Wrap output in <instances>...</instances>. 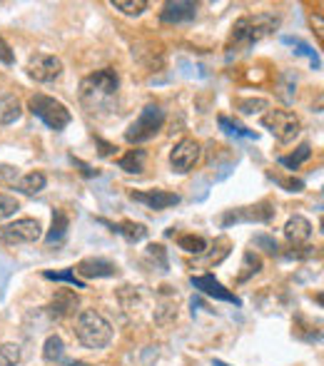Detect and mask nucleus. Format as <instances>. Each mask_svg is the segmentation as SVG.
<instances>
[{
    "instance_id": "nucleus-1",
    "label": "nucleus",
    "mask_w": 324,
    "mask_h": 366,
    "mask_svg": "<svg viewBox=\"0 0 324 366\" xmlns=\"http://www.w3.org/2000/svg\"><path fill=\"white\" fill-rule=\"evenodd\" d=\"M75 334H77V341L83 346H88V349H105V346L112 341L110 322L100 312H95V309L80 312V317H77L75 322Z\"/></svg>"
},
{
    "instance_id": "nucleus-2",
    "label": "nucleus",
    "mask_w": 324,
    "mask_h": 366,
    "mask_svg": "<svg viewBox=\"0 0 324 366\" xmlns=\"http://www.w3.org/2000/svg\"><path fill=\"white\" fill-rule=\"evenodd\" d=\"M280 27V18L272 15V13H257V15H245L235 22V33L232 40L237 45H252L259 43L262 38L272 35Z\"/></svg>"
},
{
    "instance_id": "nucleus-3",
    "label": "nucleus",
    "mask_w": 324,
    "mask_h": 366,
    "mask_svg": "<svg viewBox=\"0 0 324 366\" xmlns=\"http://www.w3.org/2000/svg\"><path fill=\"white\" fill-rule=\"evenodd\" d=\"M117 88H120L117 72L112 70V67H103V70L93 72V75H88L80 82V98H83V103H88L90 107H95V105H100L103 100L112 98V95L117 93Z\"/></svg>"
},
{
    "instance_id": "nucleus-4",
    "label": "nucleus",
    "mask_w": 324,
    "mask_h": 366,
    "mask_svg": "<svg viewBox=\"0 0 324 366\" xmlns=\"http://www.w3.org/2000/svg\"><path fill=\"white\" fill-rule=\"evenodd\" d=\"M28 107H30V112H33L35 117H40V120H43L50 130H56V132L65 130V127L70 125V120H72L70 110H67L60 100L50 98V95H43V93L33 95V98L28 100Z\"/></svg>"
},
{
    "instance_id": "nucleus-5",
    "label": "nucleus",
    "mask_w": 324,
    "mask_h": 366,
    "mask_svg": "<svg viewBox=\"0 0 324 366\" xmlns=\"http://www.w3.org/2000/svg\"><path fill=\"white\" fill-rule=\"evenodd\" d=\"M162 125H165V110L160 107V105L150 103V105H145V110L140 112L138 120L127 127L125 140L130 145L148 143V140H153V137L162 130Z\"/></svg>"
},
{
    "instance_id": "nucleus-6",
    "label": "nucleus",
    "mask_w": 324,
    "mask_h": 366,
    "mask_svg": "<svg viewBox=\"0 0 324 366\" xmlns=\"http://www.w3.org/2000/svg\"><path fill=\"white\" fill-rule=\"evenodd\" d=\"M262 127L272 132L280 143H292L299 135V130H302L299 117L294 112H290V110H269L267 115L262 117Z\"/></svg>"
},
{
    "instance_id": "nucleus-7",
    "label": "nucleus",
    "mask_w": 324,
    "mask_h": 366,
    "mask_svg": "<svg viewBox=\"0 0 324 366\" xmlns=\"http://www.w3.org/2000/svg\"><path fill=\"white\" fill-rule=\"evenodd\" d=\"M40 237H43V227L33 217L15 219L13 224H6L0 230V242L3 244H30V242H38Z\"/></svg>"
},
{
    "instance_id": "nucleus-8",
    "label": "nucleus",
    "mask_w": 324,
    "mask_h": 366,
    "mask_svg": "<svg viewBox=\"0 0 324 366\" xmlns=\"http://www.w3.org/2000/svg\"><path fill=\"white\" fill-rule=\"evenodd\" d=\"M28 75L33 77L35 82H53L60 77L63 72V60L56 58V55H48V53H35L30 55L28 60Z\"/></svg>"
},
{
    "instance_id": "nucleus-9",
    "label": "nucleus",
    "mask_w": 324,
    "mask_h": 366,
    "mask_svg": "<svg viewBox=\"0 0 324 366\" xmlns=\"http://www.w3.org/2000/svg\"><path fill=\"white\" fill-rule=\"evenodd\" d=\"M200 155H202V148H200L197 140H193V137H185V140H180V143L175 145V150L170 152L172 170L180 172V175H187V172H190L195 164H197Z\"/></svg>"
},
{
    "instance_id": "nucleus-10",
    "label": "nucleus",
    "mask_w": 324,
    "mask_h": 366,
    "mask_svg": "<svg viewBox=\"0 0 324 366\" xmlns=\"http://www.w3.org/2000/svg\"><path fill=\"white\" fill-rule=\"evenodd\" d=\"M130 200L135 202L145 204L150 209H167V207H175L180 204V195L175 192H165V190H145V192H130Z\"/></svg>"
},
{
    "instance_id": "nucleus-11",
    "label": "nucleus",
    "mask_w": 324,
    "mask_h": 366,
    "mask_svg": "<svg viewBox=\"0 0 324 366\" xmlns=\"http://www.w3.org/2000/svg\"><path fill=\"white\" fill-rule=\"evenodd\" d=\"M197 18V3H187V0H175V3H165L160 20L167 25H177V22H190Z\"/></svg>"
},
{
    "instance_id": "nucleus-12",
    "label": "nucleus",
    "mask_w": 324,
    "mask_h": 366,
    "mask_svg": "<svg viewBox=\"0 0 324 366\" xmlns=\"http://www.w3.org/2000/svg\"><path fill=\"white\" fill-rule=\"evenodd\" d=\"M193 282L195 289L205 292L207 296H214V299H220V301H232V304H240V299H237L232 292H227L225 287L217 282V279L212 277V274H202V277H193L190 279Z\"/></svg>"
},
{
    "instance_id": "nucleus-13",
    "label": "nucleus",
    "mask_w": 324,
    "mask_h": 366,
    "mask_svg": "<svg viewBox=\"0 0 324 366\" xmlns=\"http://www.w3.org/2000/svg\"><path fill=\"white\" fill-rule=\"evenodd\" d=\"M285 237H287V242H290V244H294V247L304 244V242L312 237V222H309L307 217H302V214H294V217L287 219Z\"/></svg>"
},
{
    "instance_id": "nucleus-14",
    "label": "nucleus",
    "mask_w": 324,
    "mask_h": 366,
    "mask_svg": "<svg viewBox=\"0 0 324 366\" xmlns=\"http://www.w3.org/2000/svg\"><path fill=\"white\" fill-rule=\"evenodd\" d=\"M80 277H85V279H100V277H115L117 274V264H112V262H108V259H83V262L77 264V269H75Z\"/></svg>"
},
{
    "instance_id": "nucleus-15",
    "label": "nucleus",
    "mask_w": 324,
    "mask_h": 366,
    "mask_svg": "<svg viewBox=\"0 0 324 366\" xmlns=\"http://www.w3.org/2000/svg\"><path fill=\"white\" fill-rule=\"evenodd\" d=\"M48 309H50V314H53V317H58V319L70 317V314L77 309V296H75V292H70V289L56 292V296H53V301H50Z\"/></svg>"
},
{
    "instance_id": "nucleus-16",
    "label": "nucleus",
    "mask_w": 324,
    "mask_h": 366,
    "mask_svg": "<svg viewBox=\"0 0 324 366\" xmlns=\"http://www.w3.org/2000/svg\"><path fill=\"white\" fill-rule=\"evenodd\" d=\"M259 207H242V209H235V212H227L225 217H222V227H227V224L232 222H267L269 217H272V209H264V212H257Z\"/></svg>"
},
{
    "instance_id": "nucleus-17",
    "label": "nucleus",
    "mask_w": 324,
    "mask_h": 366,
    "mask_svg": "<svg viewBox=\"0 0 324 366\" xmlns=\"http://www.w3.org/2000/svg\"><path fill=\"white\" fill-rule=\"evenodd\" d=\"M22 115V105L15 95H3L0 98V125H13Z\"/></svg>"
},
{
    "instance_id": "nucleus-18",
    "label": "nucleus",
    "mask_w": 324,
    "mask_h": 366,
    "mask_svg": "<svg viewBox=\"0 0 324 366\" xmlns=\"http://www.w3.org/2000/svg\"><path fill=\"white\" fill-rule=\"evenodd\" d=\"M45 185H48V177L43 175V172H28V175H22L20 180L15 182V190L22 192V195H38V192L45 190Z\"/></svg>"
},
{
    "instance_id": "nucleus-19",
    "label": "nucleus",
    "mask_w": 324,
    "mask_h": 366,
    "mask_svg": "<svg viewBox=\"0 0 324 366\" xmlns=\"http://www.w3.org/2000/svg\"><path fill=\"white\" fill-rule=\"evenodd\" d=\"M67 227H70L67 214L63 212V209H56V214H53V227H50V235L45 242H48V244H60L67 235Z\"/></svg>"
},
{
    "instance_id": "nucleus-20",
    "label": "nucleus",
    "mask_w": 324,
    "mask_h": 366,
    "mask_svg": "<svg viewBox=\"0 0 324 366\" xmlns=\"http://www.w3.org/2000/svg\"><path fill=\"white\" fill-rule=\"evenodd\" d=\"M145 157H148L145 150H130L125 157L117 159V164H120V170L130 172V175H140L145 170Z\"/></svg>"
},
{
    "instance_id": "nucleus-21",
    "label": "nucleus",
    "mask_w": 324,
    "mask_h": 366,
    "mask_svg": "<svg viewBox=\"0 0 324 366\" xmlns=\"http://www.w3.org/2000/svg\"><path fill=\"white\" fill-rule=\"evenodd\" d=\"M63 354H65V344H63L60 336H58V334L48 336L43 344V359L48 361V364H58V361H63Z\"/></svg>"
},
{
    "instance_id": "nucleus-22",
    "label": "nucleus",
    "mask_w": 324,
    "mask_h": 366,
    "mask_svg": "<svg viewBox=\"0 0 324 366\" xmlns=\"http://www.w3.org/2000/svg\"><path fill=\"white\" fill-rule=\"evenodd\" d=\"M309 157H312V148L304 143V145H299V148H297V152L285 155V157H280L277 162H280L282 167H287V170H297V167H299L302 162H307Z\"/></svg>"
},
{
    "instance_id": "nucleus-23",
    "label": "nucleus",
    "mask_w": 324,
    "mask_h": 366,
    "mask_svg": "<svg viewBox=\"0 0 324 366\" xmlns=\"http://www.w3.org/2000/svg\"><path fill=\"white\" fill-rule=\"evenodd\" d=\"M112 232L122 235L125 240L130 242H140L148 237V230H145V224H135V222H122V224H112Z\"/></svg>"
},
{
    "instance_id": "nucleus-24",
    "label": "nucleus",
    "mask_w": 324,
    "mask_h": 366,
    "mask_svg": "<svg viewBox=\"0 0 324 366\" xmlns=\"http://www.w3.org/2000/svg\"><path fill=\"white\" fill-rule=\"evenodd\" d=\"M262 269V259L254 254V251H245V257H242V272H240V282H247L252 274H257Z\"/></svg>"
},
{
    "instance_id": "nucleus-25",
    "label": "nucleus",
    "mask_w": 324,
    "mask_h": 366,
    "mask_svg": "<svg viewBox=\"0 0 324 366\" xmlns=\"http://www.w3.org/2000/svg\"><path fill=\"white\" fill-rule=\"evenodd\" d=\"M177 244H180V249H185L187 254H202V251L207 249V240L197 235H182L180 240H177Z\"/></svg>"
},
{
    "instance_id": "nucleus-26",
    "label": "nucleus",
    "mask_w": 324,
    "mask_h": 366,
    "mask_svg": "<svg viewBox=\"0 0 324 366\" xmlns=\"http://www.w3.org/2000/svg\"><path fill=\"white\" fill-rule=\"evenodd\" d=\"M285 43H287V45H294L297 53H299V55H307L314 70H319V67H322V60H319L317 50H312V45H307L304 40H299V38H285Z\"/></svg>"
},
{
    "instance_id": "nucleus-27",
    "label": "nucleus",
    "mask_w": 324,
    "mask_h": 366,
    "mask_svg": "<svg viewBox=\"0 0 324 366\" xmlns=\"http://www.w3.org/2000/svg\"><path fill=\"white\" fill-rule=\"evenodd\" d=\"M112 8L125 13V15H140L148 8V3L145 0H112Z\"/></svg>"
},
{
    "instance_id": "nucleus-28",
    "label": "nucleus",
    "mask_w": 324,
    "mask_h": 366,
    "mask_svg": "<svg viewBox=\"0 0 324 366\" xmlns=\"http://www.w3.org/2000/svg\"><path fill=\"white\" fill-rule=\"evenodd\" d=\"M237 107H240L245 115H254V112L267 110L269 103L264 98H247V100H237Z\"/></svg>"
},
{
    "instance_id": "nucleus-29",
    "label": "nucleus",
    "mask_w": 324,
    "mask_h": 366,
    "mask_svg": "<svg viewBox=\"0 0 324 366\" xmlns=\"http://www.w3.org/2000/svg\"><path fill=\"white\" fill-rule=\"evenodd\" d=\"M18 361H20V346L18 344L0 346V366H18Z\"/></svg>"
},
{
    "instance_id": "nucleus-30",
    "label": "nucleus",
    "mask_w": 324,
    "mask_h": 366,
    "mask_svg": "<svg viewBox=\"0 0 324 366\" xmlns=\"http://www.w3.org/2000/svg\"><path fill=\"white\" fill-rule=\"evenodd\" d=\"M20 209V202H18L13 195H0V222L8 217H13V214Z\"/></svg>"
},
{
    "instance_id": "nucleus-31",
    "label": "nucleus",
    "mask_w": 324,
    "mask_h": 366,
    "mask_svg": "<svg viewBox=\"0 0 324 366\" xmlns=\"http://www.w3.org/2000/svg\"><path fill=\"white\" fill-rule=\"evenodd\" d=\"M220 127H222L225 132H230V135H240V137H250V140H257V135H254L252 130H247V127L237 125V122H230L225 115L220 117Z\"/></svg>"
},
{
    "instance_id": "nucleus-32",
    "label": "nucleus",
    "mask_w": 324,
    "mask_h": 366,
    "mask_svg": "<svg viewBox=\"0 0 324 366\" xmlns=\"http://www.w3.org/2000/svg\"><path fill=\"white\" fill-rule=\"evenodd\" d=\"M45 279H56V282H67V285L77 287V289H85V282L77 279L75 272H45Z\"/></svg>"
},
{
    "instance_id": "nucleus-33",
    "label": "nucleus",
    "mask_w": 324,
    "mask_h": 366,
    "mask_svg": "<svg viewBox=\"0 0 324 366\" xmlns=\"http://www.w3.org/2000/svg\"><path fill=\"white\" fill-rule=\"evenodd\" d=\"M254 244H262V247H267V251H269V254H277V242H275V240H269V237H264V235L254 237Z\"/></svg>"
},
{
    "instance_id": "nucleus-34",
    "label": "nucleus",
    "mask_w": 324,
    "mask_h": 366,
    "mask_svg": "<svg viewBox=\"0 0 324 366\" xmlns=\"http://www.w3.org/2000/svg\"><path fill=\"white\" fill-rule=\"evenodd\" d=\"M0 60L8 63V65L13 63V53H11V48H8V43L3 38H0Z\"/></svg>"
},
{
    "instance_id": "nucleus-35",
    "label": "nucleus",
    "mask_w": 324,
    "mask_h": 366,
    "mask_svg": "<svg viewBox=\"0 0 324 366\" xmlns=\"http://www.w3.org/2000/svg\"><path fill=\"white\" fill-rule=\"evenodd\" d=\"M70 366H90V364H85V361H72Z\"/></svg>"
},
{
    "instance_id": "nucleus-36",
    "label": "nucleus",
    "mask_w": 324,
    "mask_h": 366,
    "mask_svg": "<svg viewBox=\"0 0 324 366\" xmlns=\"http://www.w3.org/2000/svg\"><path fill=\"white\" fill-rule=\"evenodd\" d=\"M214 366H227V364H222V361H214Z\"/></svg>"
}]
</instances>
